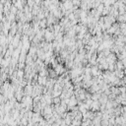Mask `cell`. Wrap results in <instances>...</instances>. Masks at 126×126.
Here are the masks:
<instances>
[{
  "mask_svg": "<svg viewBox=\"0 0 126 126\" xmlns=\"http://www.w3.org/2000/svg\"><path fill=\"white\" fill-rule=\"evenodd\" d=\"M55 38V35H54V33L52 31H45L44 32V39L47 40V41H51L53 39Z\"/></svg>",
  "mask_w": 126,
  "mask_h": 126,
  "instance_id": "obj_1",
  "label": "cell"
},
{
  "mask_svg": "<svg viewBox=\"0 0 126 126\" xmlns=\"http://www.w3.org/2000/svg\"><path fill=\"white\" fill-rule=\"evenodd\" d=\"M33 91H34V86H32V85H30V84H28V85L25 86L24 93H25V94H27V96H31V97H32Z\"/></svg>",
  "mask_w": 126,
  "mask_h": 126,
  "instance_id": "obj_2",
  "label": "cell"
},
{
  "mask_svg": "<svg viewBox=\"0 0 126 126\" xmlns=\"http://www.w3.org/2000/svg\"><path fill=\"white\" fill-rule=\"evenodd\" d=\"M54 70H55V72L57 73V75H61V74H63V73L65 72V68L63 67L62 64H57V65L54 67Z\"/></svg>",
  "mask_w": 126,
  "mask_h": 126,
  "instance_id": "obj_3",
  "label": "cell"
},
{
  "mask_svg": "<svg viewBox=\"0 0 126 126\" xmlns=\"http://www.w3.org/2000/svg\"><path fill=\"white\" fill-rule=\"evenodd\" d=\"M47 80H48L47 76H39V78H38V82L41 86H45L47 83Z\"/></svg>",
  "mask_w": 126,
  "mask_h": 126,
  "instance_id": "obj_4",
  "label": "cell"
},
{
  "mask_svg": "<svg viewBox=\"0 0 126 126\" xmlns=\"http://www.w3.org/2000/svg\"><path fill=\"white\" fill-rule=\"evenodd\" d=\"M91 108L93 111H97V110H99L101 108V105H100V102H98L97 100L96 101H93L92 102V105H91Z\"/></svg>",
  "mask_w": 126,
  "mask_h": 126,
  "instance_id": "obj_5",
  "label": "cell"
},
{
  "mask_svg": "<svg viewBox=\"0 0 126 126\" xmlns=\"http://www.w3.org/2000/svg\"><path fill=\"white\" fill-rule=\"evenodd\" d=\"M32 120H33V122H34V123L39 122V121L41 120V117H40L39 113V112H36V113H34V114H33V117H32Z\"/></svg>",
  "mask_w": 126,
  "mask_h": 126,
  "instance_id": "obj_6",
  "label": "cell"
},
{
  "mask_svg": "<svg viewBox=\"0 0 126 126\" xmlns=\"http://www.w3.org/2000/svg\"><path fill=\"white\" fill-rule=\"evenodd\" d=\"M16 74H17V78L19 79V80H22V79H24V76H25V72L23 69H18V71H16Z\"/></svg>",
  "mask_w": 126,
  "mask_h": 126,
  "instance_id": "obj_7",
  "label": "cell"
},
{
  "mask_svg": "<svg viewBox=\"0 0 126 126\" xmlns=\"http://www.w3.org/2000/svg\"><path fill=\"white\" fill-rule=\"evenodd\" d=\"M10 12L16 15V14H17V12H18V8L16 7L14 4H12V6H11V8H10Z\"/></svg>",
  "mask_w": 126,
  "mask_h": 126,
  "instance_id": "obj_8",
  "label": "cell"
},
{
  "mask_svg": "<svg viewBox=\"0 0 126 126\" xmlns=\"http://www.w3.org/2000/svg\"><path fill=\"white\" fill-rule=\"evenodd\" d=\"M47 74H48V71H46L44 69V67H43V68H41L39 70V76H47Z\"/></svg>",
  "mask_w": 126,
  "mask_h": 126,
  "instance_id": "obj_9",
  "label": "cell"
},
{
  "mask_svg": "<svg viewBox=\"0 0 126 126\" xmlns=\"http://www.w3.org/2000/svg\"><path fill=\"white\" fill-rule=\"evenodd\" d=\"M48 74H49L50 78H54V79H55V77L57 76V73L55 72V70H52V69H50V70L48 71Z\"/></svg>",
  "mask_w": 126,
  "mask_h": 126,
  "instance_id": "obj_10",
  "label": "cell"
},
{
  "mask_svg": "<svg viewBox=\"0 0 126 126\" xmlns=\"http://www.w3.org/2000/svg\"><path fill=\"white\" fill-rule=\"evenodd\" d=\"M17 67L18 69H24L26 66H25V62H19L17 64Z\"/></svg>",
  "mask_w": 126,
  "mask_h": 126,
  "instance_id": "obj_11",
  "label": "cell"
},
{
  "mask_svg": "<svg viewBox=\"0 0 126 126\" xmlns=\"http://www.w3.org/2000/svg\"><path fill=\"white\" fill-rule=\"evenodd\" d=\"M118 20H119L120 22H126V15H125V14L121 15L120 17H118Z\"/></svg>",
  "mask_w": 126,
  "mask_h": 126,
  "instance_id": "obj_12",
  "label": "cell"
}]
</instances>
